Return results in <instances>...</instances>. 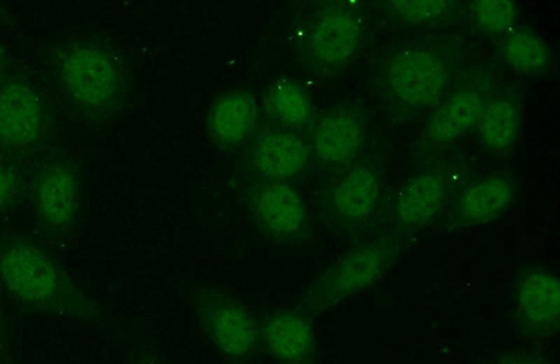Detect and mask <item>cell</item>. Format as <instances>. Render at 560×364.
<instances>
[{
	"instance_id": "cell-1",
	"label": "cell",
	"mask_w": 560,
	"mask_h": 364,
	"mask_svg": "<svg viewBox=\"0 0 560 364\" xmlns=\"http://www.w3.org/2000/svg\"><path fill=\"white\" fill-rule=\"evenodd\" d=\"M48 78L74 116L103 124L127 104L131 78L112 44L93 36H69L48 48Z\"/></svg>"
},
{
	"instance_id": "cell-2",
	"label": "cell",
	"mask_w": 560,
	"mask_h": 364,
	"mask_svg": "<svg viewBox=\"0 0 560 364\" xmlns=\"http://www.w3.org/2000/svg\"><path fill=\"white\" fill-rule=\"evenodd\" d=\"M0 284L27 310L72 326L107 328V314L48 249L14 238L0 244Z\"/></svg>"
},
{
	"instance_id": "cell-3",
	"label": "cell",
	"mask_w": 560,
	"mask_h": 364,
	"mask_svg": "<svg viewBox=\"0 0 560 364\" xmlns=\"http://www.w3.org/2000/svg\"><path fill=\"white\" fill-rule=\"evenodd\" d=\"M402 242L397 233L385 234L349 249L310 284L302 301L304 316L313 320L376 286L397 266Z\"/></svg>"
},
{
	"instance_id": "cell-4",
	"label": "cell",
	"mask_w": 560,
	"mask_h": 364,
	"mask_svg": "<svg viewBox=\"0 0 560 364\" xmlns=\"http://www.w3.org/2000/svg\"><path fill=\"white\" fill-rule=\"evenodd\" d=\"M187 298L199 328L219 353L237 362L254 356L259 327L242 303L220 289L199 283L188 287Z\"/></svg>"
},
{
	"instance_id": "cell-5",
	"label": "cell",
	"mask_w": 560,
	"mask_h": 364,
	"mask_svg": "<svg viewBox=\"0 0 560 364\" xmlns=\"http://www.w3.org/2000/svg\"><path fill=\"white\" fill-rule=\"evenodd\" d=\"M513 328L528 347L544 348L559 333L560 282L548 268L520 272L512 294Z\"/></svg>"
},
{
	"instance_id": "cell-6",
	"label": "cell",
	"mask_w": 560,
	"mask_h": 364,
	"mask_svg": "<svg viewBox=\"0 0 560 364\" xmlns=\"http://www.w3.org/2000/svg\"><path fill=\"white\" fill-rule=\"evenodd\" d=\"M382 74L389 96L411 109L440 104L450 82L446 61L428 48H404L394 52L385 61Z\"/></svg>"
},
{
	"instance_id": "cell-7",
	"label": "cell",
	"mask_w": 560,
	"mask_h": 364,
	"mask_svg": "<svg viewBox=\"0 0 560 364\" xmlns=\"http://www.w3.org/2000/svg\"><path fill=\"white\" fill-rule=\"evenodd\" d=\"M82 201V179L74 164L63 158L45 164L34 183V208L43 226L59 236L72 233Z\"/></svg>"
},
{
	"instance_id": "cell-8",
	"label": "cell",
	"mask_w": 560,
	"mask_h": 364,
	"mask_svg": "<svg viewBox=\"0 0 560 364\" xmlns=\"http://www.w3.org/2000/svg\"><path fill=\"white\" fill-rule=\"evenodd\" d=\"M248 211L255 226L269 240L298 244L307 237L310 214L296 188L287 183L267 181L248 197Z\"/></svg>"
},
{
	"instance_id": "cell-9",
	"label": "cell",
	"mask_w": 560,
	"mask_h": 364,
	"mask_svg": "<svg viewBox=\"0 0 560 364\" xmlns=\"http://www.w3.org/2000/svg\"><path fill=\"white\" fill-rule=\"evenodd\" d=\"M48 128L42 93L23 79L0 83V146L28 151L37 146Z\"/></svg>"
},
{
	"instance_id": "cell-10",
	"label": "cell",
	"mask_w": 560,
	"mask_h": 364,
	"mask_svg": "<svg viewBox=\"0 0 560 364\" xmlns=\"http://www.w3.org/2000/svg\"><path fill=\"white\" fill-rule=\"evenodd\" d=\"M363 38V23L358 13L348 9L325 10L308 28L310 61L322 71H339L357 58Z\"/></svg>"
},
{
	"instance_id": "cell-11",
	"label": "cell",
	"mask_w": 560,
	"mask_h": 364,
	"mask_svg": "<svg viewBox=\"0 0 560 364\" xmlns=\"http://www.w3.org/2000/svg\"><path fill=\"white\" fill-rule=\"evenodd\" d=\"M516 196V184L508 174L478 179L455 199L448 227L463 231L497 222L512 208Z\"/></svg>"
},
{
	"instance_id": "cell-12",
	"label": "cell",
	"mask_w": 560,
	"mask_h": 364,
	"mask_svg": "<svg viewBox=\"0 0 560 364\" xmlns=\"http://www.w3.org/2000/svg\"><path fill=\"white\" fill-rule=\"evenodd\" d=\"M382 199V183L368 166L349 169L329 193V211L335 221L347 227H359L372 221Z\"/></svg>"
},
{
	"instance_id": "cell-13",
	"label": "cell",
	"mask_w": 560,
	"mask_h": 364,
	"mask_svg": "<svg viewBox=\"0 0 560 364\" xmlns=\"http://www.w3.org/2000/svg\"><path fill=\"white\" fill-rule=\"evenodd\" d=\"M448 192L443 173L427 172L408 179L393 207V224L398 231H418L442 212Z\"/></svg>"
},
{
	"instance_id": "cell-14",
	"label": "cell",
	"mask_w": 560,
	"mask_h": 364,
	"mask_svg": "<svg viewBox=\"0 0 560 364\" xmlns=\"http://www.w3.org/2000/svg\"><path fill=\"white\" fill-rule=\"evenodd\" d=\"M259 343L275 362L303 364L314 355L317 339L307 316L282 310L271 314L259 327Z\"/></svg>"
},
{
	"instance_id": "cell-15",
	"label": "cell",
	"mask_w": 560,
	"mask_h": 364,
	"mask_svg": "<svg viewBox=\"0 0 560 364\" xmlns=\"http://www.w3.org/2000/svg\"><path fill=\"white\" fill-rule=\"evenodd\" d=\"M310 148L296 133L268 132L254 142L249 163L258 176L273 183H287L307 168Z\"/></svg>"
},
{
	"instance_id": "cell-16",
	"label": "cell",
	"mask_w": 560,
	"mask_h": 364,
	"mask_svg": "<svg viewBox=\"0 0 560 364\" xmlns=\"http://www.w3.org/2000/svg\"><path fill=\"white\" fill-rule=\"evenodd\" d=\"M364 142L362 118L349 108L324 114L313 132V152L319 162L342 166L358 157Z\"/></svg>"
},
{
	"instance_id": "cell-17",
	"label": "cell",
	"mask_w": 560,
	"mask_h": 364,
	"mask_svg": "<svg viewBox=\"0 0 560 364\" xmlns=\"http://www.w3.org/2000/svg\"><path fill=\"white\" fill-rule=\"evenodd\" d=\"M258 104L252 93L233 90L223 94L209 108L207 128L210 141L232 149L247 141L257 128Z\"/></svg>"
},
{
	"instance_id": "cell-18",
	"label": "cell",
	"mask_w": 560,
	"mask_h": 364,
	"mask_svg": "<svg viewBox=\"0 0 560 364\" xmlns=\"http://www.w3.org/2000/svg\"><path fill=\"white\" fill-rule=\"evenodd\" d=\"M485 97L478 89H463L444 99L434 109L427 125L430 142L444 144L457 141L477 128L485 107Z\"/></svg>"
},
{
	"instance_id": "cell-19",
	"label": "cell",
	"mask_w": 560,
	"mask_h": 364,
	"mask_svg": "<svg viewBox=\"0 0 560 364\" xmlns=\"http://www.w3.org/2000/svg\"><path fill=\"white\" fill-rule=\"evenodd\" d=\"M475 129L483 149L504 156L517 143L520 129H522V116L516 102L509 97L489 99L485 103Z\"/></svg>"
},
{
	"instance_id": "cell-20",
	"label": "cell",
	"mask_w": 560,
	"mask_h": 364,
	"mask_svg": "<svg viewBox=\"0 0 560 364\" xmlns=\"http://www.w3.org/2000/svg\"><path fill=\"white\" fill-rule=\"evenodd\" d=\"M500 54L508 68L524 77H538L552 64L551 49L529 28L514 27L504 34Z\"/></svg>"
},
{
	"instance_id": "cell-21",
	"label": "cell",
	"mask_w": 560,
	"mask_h": 364,
	"mask_svg": "<svg viewBox=\"0 0 560 364\" xmlns=\"http://www.w3.org/2000/svg\"><path fill=\"white\" fill-rule=\"evenodd\" d=\"M312 99L300 84L279 81L267 94V108L278 122L287 127H303L312 117Z\"/></svg>"
},
{
	"instance_id": "cell-22",
	"label": "cell",
	"mask_w": 560,
	"mask_h": 364,
	"mask_svg": "<svg viewBox=\"0 0 560 364\" xmlns=\"http://www.w3.org/2000/svg\"><path fill=\"white\" fill-rule=\"evenodd\" d=\"M475 23L493 36H504L516 27L518 8L512 0H477L471 7Z\"/></svg>"
},
{
	"instance_id": "cell-23",
	"label": "cell",
	"mask_w": 560,
	"mask_h": 364,
	"mask_svg": "<svg viewBox=\"0 0 560 364\" xmlns=\"http://www.w3.org/2000/svg\"><path fill=\"white\" fill-rule=\"evenodd\" d=\"M388 9L405 23L427 26L446 20L455 7L448 0H394Z\"/></svg>"
},
{
	"instance_id": "cell-24",
	"label": "cell",
	"mask_w": 560,
	"mask_h": 364,
	"mask_svg": "<svg viewBox=\"0 0 560 364\" xmlns=\"http://www.w3.org/2000/svg\"><path fill=\"white\" fill-rule=\"evenodd\" d=\"M485 364H557V362L547 349L524 345L498 353Z\"/></svg>"
},
{
	"instance_id": "cell-25",
	"label": "cell",
	"mask_w": 560,
	"mask_h": 364,
	"mask_svg": "<svg viewBox=\"0 0 560 364\" xmlns=\"http://www.w3.org/2000/svg\"><path fill=\"white\" fill-rule=\"evenodd\" d=\"M20 181L16 169L0 162V214L8 212L19 197Z\"/></svg>"
},
{
	"instance_id": "cell-26",
	"label": "cell",
	"mask_w": 560,
	"mask_h": 364,
	"mask_svg": "<svg viewBox=\"0 0 560 364\" xmlns=\"http://www.w3.org/2000/svg\"><path fill=\"white\" fill-rule=\"evenodd\" d=\"M129 364H166V362L159 355L156 349L150 345H142L135 349L131 353Z\"/></svg>"
},
{
	"instance_id": "cell-27",
	"label": "cell",
	"mask_w": 560,
	"mask_h": 364,
	"mask_svg": "<svg viewBox=\"0 0 560 364\" xmlns=\"http://www.w3.org/2000/svg\"><path fill=\"white\" fill-rule=\"evenodd\" d=\"M8 339L7 331H4L2 316H0V362H3L8 356Z\"/></svg>"
},
{
	"instance_id": "cell-28",
	"label": "cell",
	"mask_w": 560,
	"mask_h": 364,
	"mask_svg": "<svg viewBox=\"0 0 560 364\" xmlns=\"http://www.w3.org/2000/svg\"><path fill=\"white\" fill-rule=\"evenodd\" d=\"M3 72H4V54H3L2 49H0V82H2Z\"/></svg>"
}]
</instances>
